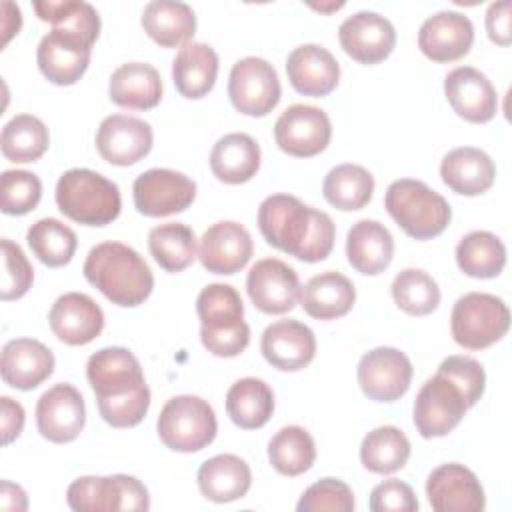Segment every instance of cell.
<instances>
[{"instance_id":"25","label":"cell","mask_w":512,"mask_h":512,"mask_svg":"<svg viewBox=\"0 0 512 512\" xmlns=\"http://www.w3.org/2000/svg\"><path fill=\"white\" fill-rule=\"evenodd\" d=\"M50 330L68 346H84L96 340L104 328L102 308L82 292H66L48 312Z\"/></svg>"},{"instance_id":"4","label":"cell","mask_w":512,"mask_h":512,"mask_svg":"<svg viewBox=\"0 0 512 512\" xmlns=\"http://www.w3.org/2000/svg\"><path fill=\"white\" fill-rule=\"evenodd\" d=\"M58 210L84 226H106L120 216L122 198L116 182L90 168H70L56 182Z\"/></svg>"},{"instance_id":"37","label":"cell","mask_w":512,"mask_h":512,"mask_svg":"<svg viewBox=\"0 0 512 512\" xmlns=\"http://www.w3.org/2000/svg\"><path fill=\"white\" fill-rule=\"evenodd\" d=\"M456 264L470 278H496L506 266V246L488 230L468 232L456 246Z\"/></svg>"},{"instance_id":"28","label":"cell","mask_w":512,"mask_h":512,"mask_svg":"<svg viewBox=\"0 0 512 512\" xmlns=\"http://www.w3.org/2000/svg\"><path fill=\"white\" fill-rule=\"evenodd\" d=\"M440 178L456 194L480 196L492 188L496 166L484 150L458 146L442 158Z\"/></svg>"},{"instance_id":"19","label":"cell","mask_w":512,"mask_h":512,"mask_svg":"<svg viewBox=\"0 0 512 512\" xmlns=\"http://www.w3.org/2000/svg\"><path fill=\"white\" fill-rule=\"evenodd\" d=\"M426 496L436 512H482L486 506L478 476L458 462L440 464L428 474Z\"/></svg>"},{"instance_id":"52","label":"cell","mask_w":512,"mask_h":512,"mask_svg":"<svg viewBox=\"0 0 512 512\" xmlns=\"http://www.w3.org/2000/svg\"><path fill=\"white\" fill-rule=\"evenodd\" d=\"M510 0L492 2L486 10V32L488 38L498 46H508L512 42V28H510Z\"/></svg>"},{"instance_id":"44","label":"cell","mask_w":512,"mask_h":512,"mask_svg":"<svg viewBox=\"0 0 512 512\" xmlns=\"http://www.w3.org/2000/svg\"><path fill=\"white\" fill-rule=\"evenodd\" d=\"M36 16L42 22L52 24L54 28L68 30L88 44L94 46V42L100 36V16L96 8L88 2L78 0H38L32 4Z\"/></svg>"},{"instance_id":"24","label":"cell","mask_w":512,"mask_h":512,"mask_svg":"<svg viewBox=\"0 0 512 512\" xmlns=\"http://www.w3.org/2000/svg\"><path fill=\"white\" fill-rule=\"evenodd\" d=\"M260 352L270 366L282 372H298L314 360L316 336L300 320H278L264 328Z\"/></svg>"},{"instance_id":"15","label":"cell","mask_w":512,"mask_h":512,"mask_svg":"<svg viewBox=\"0 0 512 512\" xmlns=\"http://www.w3.org/2000/svg\"><path fill=\"white\" fill-rule=\"evenodd\" d=\"M298 272L278 258L258 260L246 276V292L264 314H286L300 300Z\"/></svg>"},{"instance_id":"9","label":"cell","mask_w":512,"mask_h":512,"mask_svg":"<svg viewBox=\"0 0 512 512\" xmlns=\"http://www.w3.org/2000/svg\"><path fill=\"white\" fill-rule=\"evenodd\" d=\"M466 410L468 404L460 388L450 378L436 372L418 390L412 420L418 434L430 440L450 434L460 424Z\"/></svg>"},{"instance_id":"5","label":"cell","mask_w":512,"mask_h":512,"mask_svg":"<svg viewBox=\"0 0 512 512\" xmlns=\"http://www.w3.org/2000/svg\"><path fill=\"white\" fill-rule=\"evenodd\" d=\"M384 206L404 234L414 240L436 238L452 220L448 200L414 178L394 180L384 194Z\"/></svg>"},{"instance_id":"46","label":"cell","mask_w":512,"mask_h":512,"mask_svg":"<svg viewBox=\"0 0 512 512\" xmlns=\"http://www.w3.org/2000/svg\"><path fill=\"white\" fill-rule=\"evenodd\" d=\"M42 182L28 170H4L0 176V210L8 216H24L38 206Z\"/></svg>"},{"instance_id":"45","label":"cell","mask_w":512,"mask_h":512,"mask_svg":"<svg viewBox=\"0 0 512 512\" xmlns=\"http://www.w3.org/2000/svg\"><path fill=\"white\" fill-rule=\"evenodd\" d=\"M392 298L402 312L410 316H428L440 304V288L428 272L406 268L398 272L392 282Z\"/></svg>"},{"instance_id":"22","label":"cell","mask_w":512,"mask_h":512,"mask_svg":"<svg viewBox=\"0 0 512 512\" xmlns=\"http://www.w3.org/2000/svg\"><path fill=\"white\" fill-rule=\"evenodd\" d=\"M444 96L452 110L472 124H486L498 112L496 88L474 66H458L444 78Z\"/></svg>"},{"instance_id":"3","label":"cell","mask_w":512,"mask_h":512,"mask_svg":"<svg viewBox=\"0 0 512 512\" xmlns=\"http://www.w3.org/2000/svg\"><path fill=\"white\" fill-rule=\"evenodd\" d=\"M200 318V342L218 358H234L250 344V328L244 322V304L230 284L214 282L200 290L196 298Z\"/></svg>"},{"instance_id":"41","label":"cell","mask_w":512,"mask_h":512,"mask_svg":"<svg viewBox=\"0 0 512 512\" xmlns=\"http://www.w3.org/2000/svg\"><path fill=\"white\" fill-rule=\"evenodd\" d=\"M148 250L166 272H182L198 256L196 234L182 222H166L150 230Z\"/></svg>"},{"instance_id":"26","label":"cell","mask_w":512,"mask_h":512,"mask_svg":"<svg viewBox=\"0 0 512 512\" xmlns=\"http://www.w3.org/2000/svg\"><path fill=\"white\" fill-rule=\"evenodd\" d=\"M52 350L34 338L8 340L0 356V374L4 384L16 390H34L54 372Z\"/></svg>"},{"instance_id":"40","label":"cell","mask_w":512,"mask_h":512,"mask_svg":"<svg viewBox=\"0 0 512 512\" xmlns=\"http://www.w3.org/2000/svg\"><path fill=\"white\" fill-rule=\"evenodd\" d=\"M50 146L46 124L32 114H16L10 118L0 134L2 156L16 164L36 162Z\"/></svg>"},{"instance_id":"47","label":"cell","mask_w":512,"mask_h":512,"mask_svg":"<svg viewBox=\"0 0 512 512\" xmlns=\"http://www.w3.org/2000/svg\"><path fill=\"white\" fill-rule=\"evenodd\" d=\"M356 508L352 488L338 478H322L300 496L298 512H352Z\"/></svg>"},{"instance_id":"23","label":"cell","mask_w":512,"mask_h":512,"mask_svg":"<svg viewBox=\"0 0 512 512\" xmlns=\"http://www.w3.org/2000/svg\"><path fill=\"white\" fill-rule=\"evenodd\" d=\"M474 44L472 20L456 10H440L428 16L418 30V48L432 62H454Z\"/></svg>"},{"instance_id":"54","label":"cell","mask_w":512,"mask_h":512,"mask_svg":"<svg viewBox=\"0 0 512 512\" xmlns=\"http://www.w3.org/2000/svg\"><path fill=\"white\" fill-rule=\"evenodd\" d=\"M0 506L4 510H26L28 508L26 492L18 484H12L10 480H2Z\"/></svg>"},{"instance_id":"13","label":"cell","mask_w":512,"mask_h":512,"mask_svg":"<svg viewBox=\"0 0 512 512\" xmlns=\"http://www.w3.org/2000/svg\"><path fill=\"white\" fill-rule=\"evenodd\" d=\"M332 138L328 114L310 104L288 106L274 124V140L278 148L296 158H312L324 152Z\"/></svg>"},{"instance_id":"21","label":"cell","mask_w":512,"mask_h":512,"mask_svg":"<svg viewBox=\"0 0 512 512\" xmlns=\"http://www.w3.org/2000/svg\"><path fill=\"white\" fill-rule=\"evenodd\" d=\"M254 244L250 232L234 222L220 220L204 230L198 244V258L204 270L212 274H236L240 272L252 258Z\"/></svg>"},{"instance_id":"17","label":"cell","mask_w":512,"mask_h":512,"mask_svg":"<svg viewBox=\"0 0 512 512\" xmlns=\"http://www.w3.org/2000/svg\"><path fill=\"white\" fill-rule=\"evenodd\" d=\"M90 54L92 44L68 30L52 28L38 42L36 62L46 80L56 86H72L88 70Z\"/></svg>"},{"instance_id":"33","label":"cell","mask_w":512,"mask_h":512,"mask_svg":"<svg viewBox=\"0 0 512 512\" xmlns=\"http://www.w3.org/2000/svg\"><path fill=\"white\" fill-rule=\"evenodd\" d=\"M218 78V54L210 44L188 42L172 60V80L180 96L188 100L204 98Z\"/></svg>"},{"instance_id":"56","label":"cell","mask_w":512,"mask_h":512,"mask_svg":"<svg viewBox=\"0 0 512 512\" xmlns=\"http://www.w3.org/2000/svg\"><path fill=\"white\" fill-rule=\"evenodd\" d=\"M314 10H318V12H334V10H338V8H342L344 6V2H332V4H310Z\"/></svg>"},{"instance_id":"43","label":"cell","mask_w":512,"mask_h":512,"mask_svg":"<svg viewBox=\"0 0 512 512\" xmlns=\"http://www.w3.org/2000/svg\"><path fill=\"white\" fill-rule=\"evenodd\" d=\"M26 242L32 254L48 268L66 266L78 248L76 232L58 218H40L28 232Z\"/></svg>"},{"instance_id":"50","label":"cell","mask_w":512,"mask_h":512,"mask_svg":"<svg viewBox=\"0 0 512 512\" xmlns=\"http://www.w3.org/2000/svg\"><path fill=\"white\" fill-rule=\"evenodd\" d=\"M436 372L444 374L460 388L468 408L476 406L478 400L482 398L484 388H486V374L478 360H474L470 356L454 354V356L444 358Z\"/></svg>"},{"instance_id":"48","label":"cell","mask_w":512,"mask_h":512,"mask_svg":"<svg viewBox=\"0 0 512 512\" xmlns=\"http://www.w3.org/2000/svg\"><path fill=\"white\" fill-rule=\"evenodd\" d=\"M0 246H2V270H4L0 298L4 302L18 300L30 290L34 282V270L18 244L4 238Z\"/></svg>"},{"instance_id":"32","label":"cell","mask_w":512,"mask_h":512,"mask_svg":"<svg viewBox=\"0 0 512 512\" xmlns=\"http://www.w3.org/2000/svg\"><path fill=\"white\" fill-rule=\"evenodd\" d=\"M356 302V288L350 278L340 272L326 270L312 276L300 288V304L304 312L316 320H334L346 316Z\"/></svg>"},{"instance_id":"6","label":"cell","mask_w":512,"mask_h":512,"mask_svg":"<svg viewBox=\"0 0 512 512\" xmlns=\"http://www.w3.org/2000/svg\"><path fill=\"white\" fill-rule=\"evenodd\" d=\"M156 432L166 448L190 454L214 442L218 420L214 408L204 398L180 394L162 406Z\"/></svg>"},{"instance_id":"10","label":"cell","mask_w":512,"mask_h":512,"mask_svg":"<svg viewBox=\"0 0 512 512\" xmlns=\"http://www.w3.org/2000/svg\"><path fill=\"white\" fill-rule=\"evenodd\" d=\"M228 96L240 114L254 118L270 114L282 96L274 66L258 56L240 58L230 70Z\"/></svg>"},{"instance_id":"30","label":"cell","mask_w":512,"mask_h":512,"mask_svg":"<svg viewBox=\"0 0 512 512\" xmlns=\"http://www.w3.org/2000/svg\"><path fill=\"white\" fill-rule=\"evenodd\" d=\"M110 100L128 110H150L162 100L160 72L148 62L120 64L108 82Z\"/></svg>"},{"instance_id":"29","label":"cell","mask_w":512,"mask_h":512,"mask_svg":"<svg viewBox=\"0 0 512 512\" xmlns=\"http://www.w3.org/2000/svg\"><path fill=\"white\" fill-rule=\"evenodd\" d=\"M394 256V238L378 220H358L346 234V258L350 266L366 276L382 274Z\"/></svg>"},{"instance_id":"49","label":"cell","mask_w":512,"mask_h":512,"mask_svg":"<svg viewBox=\"0 0 512 512\" xmlns=\"http://www.w3.org/2000/svg\"><path fill=\"white\" fill-rule=\"evenodd\" d=\"M98 412L102 420L112 428H132L144 420L150 408V388L144 384L140 390L126 394V396H114V398H100Z\"/></svg>"},{"instance_id":"53","label":"cell","mask_w":512,"mask_h":512,"mask_svg":"<svg viewBox=\"0 0 512 512\" xmlns=\"http://www.w3.org/2000/svg\"><path fill=\"white\" fill-rule=\"evenodd\" d=\"M0 424H2V444L8 446L10 442H14L24 428V408L20 402L12 400L10 396H2L0 398Z\"/></svg>"},{"instance_id":"31","label":"cell","mask_w":512,"mask_h":512,"mask_svg":"<svg viewBox=\"0 0 512 512\" xmlns=\"http://www.w3.org/2000/svg\"><path fill=\"white\" fill-rule=\"evenodd\" d=\"M198 488L202 496L216 504L244 498L252 484V472L246 460L236 454H216L200 464Z\"/></svg>"},{"instance_id":"55","label":"cell","mask_w":512,"mask_h":512,"mask_svg":"<svg viewBox=\"0 0 512 512\" xmlns=\"http://www.w3.org/2000/svg\"><path fill=\"white\" fill-rule=\"evenodd\" d=\"M0 8H2V46H6L22 26V12L18 4H12V2H2Z\"/></svg>"},{"instance_id":"27","label":"cell","mask_w":512,"mask_h":512,"mask_svg":"<svg viewBox=\"0 0 512 512\" xmlns=\"http://www.w3.org/2000/svg\"><path fill=\"white\" fill-rule=\"evenodd\" d=\"M286 74L298 94L322 98L338 86L340 64L328 48L302 44L288 54Z\"/></svg>"},{"instance_id":"14","label":"cell","mask_w":512,"mask_h":512,"mask_svg":"<svg viewBox=\"0 0 512 512\" xmlns=\"http://www.w3.org/2000/svg\"><path fill=\"white\" fill-rule=\"evenodd\" d=\"M86 424L84 398L68 382L48 388L36 404V428L42 438L54 444L76 440Z\"/></svg>"},{"instance_id":"36","label":"cell","mask_w":512,"mask_h":512,"mask_svg":"<svg viewBox=\"0 0 512 512\" xmlns=\"http://www.w3.org/2000/svg\"><path fill=\"white\" fill-rule=\"evenodd\" d=\"M226 412L242 430L262 428L274 412V392L260 378H240L226 392Z\"/></svg>"},{"instance_id":"16","label":"cell","mask_w":512,"mask_h":512,"mask_svg":"<svg viewBox=\"0 0 512 512\" xmlns=\"http://www.w3.org/2000/svg\"><path fill=\"white\" fill-rule=\"evenodd\" d=\"M338 40L352 60L372 66L392 54L396 46V28L386 16L360 10L340 24Z\"/></svg>"},{"instance_id":"42","label":"cell","mask_w":512,"mask_h":512,"mask_svg":"<svg viewBox=\"0 0 512 512\" xmlns=\"http://www.w3.org/2000/svg\"><path fill=\"white\" fill-rule=\"evenodd\" d=\"M268 460L278 474L300 476L308 472L316 460L314 438L302 426H284L268 442Z\"/></svg>"},{"instance_id":"38","label":"cell","mask_w":512,"mask_h":512,"mask_svg":"<svg viewBox=\"0 0 512 512\" xmlns=\"http://www.w3.org/2000/svg\"><path fill=\"white\" fill-rule=\"evenodd\" d=\"M374 176L360 164H338L322 182L326 202L338 210L352 212L364 208L372 200Z\"/></svg>"},{"instance_id":"2","label":"cell","mask_w":512,"mask_h":512,"mask_svg":"<svg viewBox=\"0 0 512 512\" xmlns=\"http://www.w3.org/2000/svg\"><path fill=\"white\" fill-rule=\"evenodd\" d=\"M84 278L112 304L122 308L140 306L154 288V276L146 260L122 242L96 244L82 266Z\"/></svg>"},{"instance_id":"20","label":"cell","mask_w":512,"mask_h":512,"mask_svg":"<svg viewBox=\"0 0 512 512\" xmlns=\"http://www.w3.org/2000/svg\"><path fill=\"white\" fill-rule=\"evenodd\" d=\"M86 378L96 400L126 396L146 384L138 358L122 346H108L94 352L86 362Z\"/></svg>"},{"instance_id":"35","label":"cell","mask_w":512,"mask_h":512,"mask_svg":"<svg viewBox=\"0 0 512 512\" xmlns=\"http://www.w3.org/2000/svg\"><path fill=\"white\" fill-rule=\"evenodd\" d=\"M260 158V146L250 134L232 132L212 146L210 170L224 184H244L256 176Z\"/></svg>"},{"instance_id":"11","label":"cell","mask_w":512,"mask_h":512,"mask_svg":"<svg viewBox=\"0 0 512 512\" xmlns=\"http://www.w3.org/2000/svg\"><path fill=\"white\" fill-rule=\"evenodd\" d=\"M132 198L140 214L162 218L190 208L196 198V182L170 168H150L134 180Z\"/></svg>"},{"instance_id":"51","label":"cell","mask_w":512,"mask_h":512,"mask_svg":"<svg viewBox=\"0 0 512 512\" xmlns=\"http://www.w3.org/2000/svg\"><path fill=\"white\" fill-rule=\"evenodd\" d=\"M368 506L372 512H416L418 500L410 484L390 478L374 486Z\"/></svg>"},{"instance_id":"39","label":"cell","mask_w":512,"mask_h":512,"mask_svg":"<svg viewBox=\"0 0 512 512\" xmlns=\"http://www.w3.org/2000/svg\"><path fill=\"white\" fill-rule=\"evenodd\" d=\"M410 440L396 426H378L370 430L360 444V462L368 472L392 474L406 466L410 458Z\"/></svg>"},{"instance_id":"18","label":"cell","mask_w":512,"mask_h":512,"mask_svg":"<svg viewBox=\"0 0 512 512\" xmlns=\"http://www.w3.org/2000/svg\"><path fill=\"white\" fill-rule=\"evenodd\" d=\"M154 144L148 122L136 116H106L96 132V150L112 166H132L146 158Z\"/></svg>"},{"instance_id":"34","label":"cell","mask_w":512,"mask_h":512,"mask_svg":"<svg viewBox=\"0 0 512 512\" xmlns=\"http://www.w3.org/2000/svg\"><path fill=\"white\" fill-rule=\"evenodd\" d=\"M140 24L158 46L176 48L192 42L196 14L186 2L152 0L144 6Z\"/></svg>"},{"instance_id":"7","label":"cell","mask_w":512,"mask_h":512,"mask_svg":"<svg viewBox=\"0 0 512 512\" xmlns=\"http://www.w3.org/2000/svg\"><path fill=\"white\" fill-rule=\"evenodd\" d=\"M510 328L506 302L488 292H468L460 296L450 314L452 338L466 350H484L500 342Z\"/></svg>"},{"instance_id":"12","label":"cell","mask_w":512,"mask_h":512,"mask_svg":"<svg viewBox=\"0 0 512 512\" xmlns=\"http://www.w3.org/2000/svg\"><path fill=\"white\" fill-rule=\"evenodd\" d=\"M410 358L392 346H378L366 352L358 362V386L362 394L374 402L400 400L412 382Z\"/></svg>"},{"instance_id":"1","label":"cell","mask_w":512,"mask_h":512,"mask_svg":"<svg viewBox=\"0 0 512 512\" xmlns=\"http://www.w3.org/2000/svg\"><path fill=\"white\" fill-rule=\"evenodd\" d=\"M258 228L272 248L308 264L328 258L336 238L332 218L292 194L264 198L258 208Z\"/></svg>"},{"instance_id":"8","label":"cell","mask_w":512,"mask_h":512,"mask_svg":"<svg viewBox=\"0 0 512 512\" xmlns=\"http://www.w3.org/2000/svg\"><path fill=\"white\" fill-rule=\"evenodd\" d=\"M66 502L74 512L148 510L146 486L128 474L80 476L66 490Z\"/></svg>"}]
</instances>
